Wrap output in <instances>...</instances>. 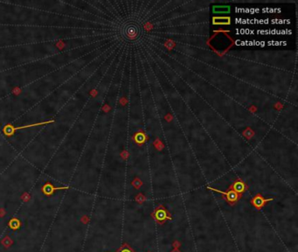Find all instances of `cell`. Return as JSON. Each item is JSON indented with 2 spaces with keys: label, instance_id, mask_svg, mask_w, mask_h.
Here are the masks:
<instances>
[{
  "label": "cell",
  "instance_id": "cell-4",
  "mask_svg": "<svg viewBox=\"0 0 298 252\" xmlns=\"http://www.w3.org/2000/svg\"><path fill=\"white\" fill-rule=\"evenodd\" d=\"M230 189L233 190L235 193H237L238 194L241 195L242 193L247 190V186L245 184V182H243L240 179H238V180H236V181H234L232 183V185L230 186Z\"/></svg>",
  "mask_w": 298,
  "mask_h": 252
},
{
  "label": "cell",
  "instance_id": "cell-7",
  "mask_svg": "<svg viewBox=\"0 0 298 252\" xmlns=\"http://www.w3.org/2000/svg\"><path fill=\"white\" fill-rule=\"evenodd\" d=\"M213 14H226L230 12L229 5H214L213 6Z\"/></svg>",
  "mask_w": 298,
  "mask_h": 252
},
{
  "label": "cell",
  "instance_id": "cell-6",
  "mask_svg": "<svg viewBox=\"0 0 298 252\" xmlns=\"http://www.w3.org/2000/svg\"><path fill=\"white\" fill-rule=\"evenodd\" d=\"M133 140L135 141V143L139 144V145H142L143 144L145 143L147 140H148V137L146 133L144 131H138V132H136L134 136H133Z\"/></svg>",
  "mask_w": 298,
  "mask_h": 252
},
{
  "label": "cell",
  "instance_id": "cell-1",
  "mask_svg": "<svg viewBox=\"0 0 298 252\" xmlns=\"http://www.w3.org/2000/svg\"><path fill=\"white\" fill-rule=\"evenodd\" d=\"M103 5L100 36L109 77L129 95L171 89L210 53L209 1Z\"/></svg>",
  "mask_w": 298,
  "mask_h": 252
},
{
  "label": "cell",
  "instance_id": "cell-8",
  "mask_svg": "<svg viewBox=\"0 0 298 252\" xmlns=\"http://www.w3.org/2000/svg\"><path fill=\"white\" fill-rule=\"evenodd\" d=\"M154 217L158 221H163L166 219H171L167 215V212L165 209H157L154 213Z\"/></svg>",
  "mask_w": 298,
  "mask_h": 252
},
{
  "label": "cell",
  "instance_id": "cell-5",
  "mask_svg": "<svg viewBox=\"0 0 298 252\" xmlns=\"http://www.w3.org/2000/svg\"><path fill=\"white\" fill-rule=\"evenodd\" d=\"M213 24L215 25H228L231 24V18L228 16H216L213 18Z\"/></svg>",
  "mask_w": 298,
  "mask_h": 252
},
{
  "label": "cell",
  "instance_id": "cell-2",
  "mask_svg": "<svg viewBox=\"0 0 298 252\" xmlns=\"http://www.w3.org/2000/svg\"><path fill=\"white\" fill-rule=\"evenodd\" d=\"M209 189H211V190H213V191H214V192H217V193H221L222 195H224V198L226 200V202H230L231 204H232V203H234V202H236L238 200H239V198L240 197V194H238L237 193H235L233 190H228L227 192H222V191H220V190H218V189H215V188H212V187H208Z\"/></svg>",
  "mask_w": 298,
  "mask_h": 252
},
{
  "label": "cell",
  "instance_id": "cell-9",
  "mask_svg": "<svg viewBox=\"0 0 298 252\" xmlns=\"http://www.w3.org/2000/svg\"><path fill=\"white\" fill-rule=\"evenodd\" d=\"M120 252H132V250L130 249V248H128V247H126V248H123L122 250Z\"/></svg>",
  "mask_w": 298,
  "mask_h": 252
},
{
  "label": "cell",
  "instance_id": "cell-3",
  "mask_svg": "<svg viewBox=\"0 0 298 252\" xmlns=\"http://www.w3.org/2000/svg\"><path fill=\"white\" fill-rule=\"evenodd\" d=\"M273 201L272 198L270 199H265L261 194H256L252 200H251V204L255 208H258V209H261L263 206H265V204L267 202H269Z\"/></svg>",
  "mask_w": 298,
  "mask_h": 252
}]
</instances>
